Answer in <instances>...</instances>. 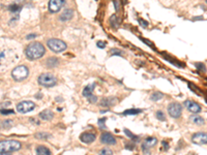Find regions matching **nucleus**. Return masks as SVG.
<instances>
[{
	"mask_svg": "<svg viewBox=\"0 0 207 155\" xmlns=\"http://www.w3.org/2000/svg\"><path fill=\"white\" fill-rule=\"evenodd\" d=\"M45 47L40 42H32L30 44L25 50V55L28 59L36 60L42 58L45 55Z\"/></svg>",
	"mask_w": 207,
	"mask_h": 155,
	"instance_id": "obj_1",
	"label": "nucleus"
},
{
	"mask_svg": "<svg viewBox=\"0 0 207 155\" xmlns=\"http://www.w3.org/2000/svg\"><path fill=\"white\" fill-rule=\"evenodd\" d=\"M22 147L21 143L15 140L1 141L0 142V154H8L12 152L18 151Z\"/></svg>",
	"mask_w": 207,
	"mask_h": 155,
	"instance_id": "obj_2",
	"label": "nucleus"
},
{
	"mask_svg": "<svg viewBox=\"0 0 207 155\" xmlns=\"http://www.w3.org/2000/svg\"><path fill=\"white\" fill-rule=\"evenodd\" d=\"M28 75H29V70L25 65L17 66L16 68H13L12 71V77L13 78V80L18 81V82L25 80V79L28 77Z\"/></svg>",
	"mask_w": 207,
	"mask_h": 155,
	"instance_id": "obj_3",
	"label": "nucleus"
},
{
	"mask_svg": "<svg viewBox=\"0 0 207 155\" xmlns=\"http://www.w3.org/2000/svg\"><path fill=\"white\" fill-rule=\"evenodd\" d=\"M47 44H48L49 49L51 51L55 52V53H60V52H63L64 50H66V44L64 42L57 39H51L47 42Z\"/></svg>",
	"mask_w": 207,
	"mask_h": 155,
	"instance_id": "obj_4",
	"label": "nucleus"
},
{
	"mask_svg": "<svg viewBox=\"0 0 207 155\" xmlns=\"http://www.w3.org/2000/svg\"><path fill=\"white\" fill-rule=\"evenodd\" d=\"M39 84L45 87H53L56 84V78L52 73H42L39 77Z\"/></svg>",
	"mask_w": 207,
	"mask_h": 155,
	"instance_id": "obj_5",
	"label": "nucleus"
},
{
	"mask_svg": "<svg viewBox=\"0 0 207 155\" xmlns=\"http://www.w3.org/2000/svg\"><path fill=\"white\" fill-rule=\"evenodd\" d=\"M35 105L34 102H27V100H24V102H21L17 105V110L19 113L21 114H26L31 112L32 110H34Z\"/></svg>",
	"mask_w": 207,
	"mask_h": 155,
	"instance_id": "obj_6",
	"label": "nucleus"
},
{
	"mask_svg": "<svg viewBox=\"0 0 207 155\" xmlns=\"http://www.w3.org/2000/svg\"><path fill=\"white\" fill-rule=\"evenodd\" d=\"M168 113L170 114V116L173 117V118H179L182 113L181 105H179V103H177V102L171 103L168 107Z\"/></svg>",
	"mask_w": 207,
	"mask_h": 155,
	"instance_id": "obj_7",
	"label": "nucleus"
},
{
	"mask_svg": "<svg viewBox=\"0 0 207 155\" xmlns=\"http://www.w3.org/2000/svg\"><path fill=\"white\" fill-rule=\"evenodd\" d=\"M66 0H50L49 1V10L51 13H57L61 10Z\"/></svg>",
	"mask_w": 207,
	"mask_h": 155,
	"instance_id": "obj_8",
	"label": "nucleus"
},
{
	"mask_svg": "<svg viewBox=\"0 0 207 155\" xmlns=\"http://www.w3.org/2000/svg\"><path fill=\"white\" fill-rule=\"evenodd\" d=\"M193 143H195L196 145H206L207 143V136L205 132H198V133H195L192 138Z\"/></svg>",
	"mask_w": 207,
	"mask_h": 155,
	"instance_id": "obj_9",
	"label": "nucleus"
},
{
	"mask_svg": "<svg viewBox=\"0 0 207 155\" xmlns=\"http://www.w3.org/2000/svg\"><path fill=\"white\" fill-rule=\"evenodd\" d=\"M184 105H185V108L188 111L192 112V113H194V114H197L201 112V107H200L197 102H192V100H186V102H184Z\"/></svg>",
	"mask_w": 207,
	"mask_h": 155,
	"instance_id": "obj_10",
	"label": "nucleus"
},
{
	"mask_svg": "<svg viewBox=\"0 0 207 155\" xmlns=\"http://www.w3.org/2000/svg\"><path fill=\"white\" fill-rule=\"evenodd\" d=\"M101 141H102V143L106 144V145H115L116 144V139L109 132L103 133L101 136Z\"/></svg>",
	"mask_w": 207,
	"mask_h": 155,
	"instance_id": "obj_11",
	"label": "nucleus"
},
{
	"mask_svg": "<svg viewBox=\"0 0 207 155\" xmlns=\"http://www.w3.org/2000/svg\"><path fill=\"white\" fill-rule=\"evenodd\" d=\"M80 140L85 144H91L95 140V134L91 133V132H85V133L81 134Z\"/></svg>",
	"mask_w": 207,
	"mask_h": 155,
	"instance_id": "obj_12",
	"label": "nucleus"
},
{
	"mask_svg": "<svg viewBox=\"0 0 207 155\" xmlns=\"http://www.w3.org/2000/svg\"><path fill=\"white\" fill-rule=\"evenodd\" d=\"M73 17H74V10H64L61 16H60L59 19H60V21H62V22H67V21H69Z\"/></svg>",
	"mask_w": 207,
	"mask_h": 155,
	"instance_id": "obj_13",
	"label": "nucleus"
},
{
	"mask_svg": "<svg viewBox=\"0 0 207 155\" xmlns=\"http://www.w3.org/2000/svg\"><path fill=\"white\" fill-rule=\"evenodd\" d=\"M156 143H157V140L155 138L146 139V140L144 141V143H143V149L144 150H145V149H150V148L153 147Z\"/></svg>",
	"mask_w": 207,
	"mask_h": 155,
	"instance_id": "obj_14",
	"label": "nucleus"
},
{
	"mask_svg": "<svg viewBox=\"0 0 207 155\" xmlns=\"http://www.w3.org/2000/svg\"><path fill=\"white\" fill-rule=\"evenodd\" d=\"M117 99L114 97H108V98H104V99L101 102V105L102 107H109V105H114L116 103Z\"/></svg>",
	"mask_w": 207,
	"mask_h": 155,
	"instance_id": "obj_15",
	"label": "nucleus"
},
{
	"mask_svg": "<svg viewBox=\"0 0 207 155\" xmlns=\"http://www.w3.org/2000/svg\"><path fill=\"white\" fill-rule=\"evenodd\" d=\"M39 117L42 119H44V120H52L54 117V114L52 113L51 111L47 110V111H42V113L39 114Z\"/></svg>",
	"mask_w": 207,
	"mask_h": 155,
	"instance_id": "obj_16",
	"label": "nucleus"
},
{
	"mask_svg": "<svg viewBox=\"0 0 207 155\" xmlns=\"http://www.w3.org/2000/svg\"><path fill=\"white\" fill-rule=\"evenodd\" d=\"M36 154L39 155H51V151L48 149V148L44 147V146H39V147L36 148Z\"/></svg>",
	"mask_w": 207,
	"mask_h": 155,
	"instance_id": "obj_17",
	"label": "nucleus"
},
{
	"mask_svg": "<svg viewBox=\"0 0 207 155\" xmlns=\"http://www.w3.org/2000/svg\"><path fill=\"white\" fill-rule=\"evenodd\" d=\"M190 120L192 121L193 123H195V124H198V125H203L204 123H205V121H204V119L202 118V117L197 116V115L192 116L190 118Z\"/></svg>",
	"mask_w": 207,
	"mask_h": 155,
	"instance_id": "obj_18",
	"label": "nucleus"
},
{
	"mask_svg": "<svg viewBox=\"0 0 207 155\" xmlns=\"http://www.w3.org/2000/svg\"><path fill=\"white\" fill-rule=\"evenodd\" d=\"M94 87H95V85H94V84H91V85L86 86L84 90H83V95H84L85 97H88L90 94H92V92H93V90H94Z\"/></svg>",
	"mask_w": 207,
	"mask_h": 155,
	"instance_id": "obj_19",
	"label": "nucleus"
},
{
	"mask_svg": "<svg viewBox=\"0 0 207 155\" xmlns=\"http://www.w3.org/2000/svg\"><path fill=\"white\" fill-rule=\"evenodd\" d=\"M21 8H22V6L18 5V4H12V5H10L8 10H10L13 13H18L21 10Z\"/></svg>",
	"mask_w": 207,
	"mask_h": 155,
	"instance_id": "obj_20",
	"label": "nucleus"
},
{
	"mask_svg": "<svg viewBox=\"0 0 207 155\" xmlns=\"http://www.w3.org/2000/svg\"><path fill=\"white\" fill-rule=\"evenodd\" d=\"M142 110H136V109H132V110H127V111L123 112V115H137V114L141 113Z\"/></svg>",
	"mask_w": 207,
	"mask_h": 155,
	"instance_id": "obj_21",
	"label": "nucleus"
},
{
	"mask_svg": "<svg viewBox=\"0 0 207 155\" xmlns=\"http://www.w3.org/2000/svg\"><path fill=\"white\" fill-rule=\"evenodd\" d=\"M163 93H161V92H155V93H153L151 95V97H150V99L153 100V102H156V100H159L163 98Z\"/></svg>",
	"mask_w": 207,
	"mask_h": 155,
	"instance_id": "obj_22",
	"label": "nucleus"
},
{
	"mask_svg": "<svg viewBox=\"0 0 207 155\" xmlns=\"http://www.w3.org/2000/svg\"><path fill=\"white\" fill-rule=\"evenodd\" d=\"M35 136H36V139H49V136H50V134L48 133H45V132H39V133L35 134Z\"/></svg>",
	"mask_w": 207,
	"mask_h": 155,
	"instance_id": "obj_23",
	"label": "nucleus"
},
{
	"mask_svg": "<svg viewBox=\"0 0 207 155\" xmlns=\"http://www.w3.org/2000/svg\"><path fill=\"white\" fill-rule=\"evenodd\" d=\"M156 118L159 119V120H161V121H165L166 120L165 114H164L163 112H161V111L156 112Z\"/></svg>",
	"mask_w": 207,
	"mask_h": 155,
	"instance_id": "obj_24",
	"label": "nucleus"
},
{
	"mask_svg": "<svg viewBox=\"0 0 207 155\" xmlns=\"http://www.w3.org/2000/svg\"><path fill=\"white\" fill-rule=\"evenodd\" d=\"M124 132H125V134H127V136H130V138L133 139V140H137V141L139 140V139H138V136H134V134H133V133H132V132H130V131H129V130H127V129H124Z\"/></svg>",
	"mask_w": 207,
	"mask_h": 155,
	"instance_id": "obj_25",
	"label": "nucleus"
},
{
	"mask_svg": "<svg viewBox=\"0 0 207 155\" xmlns=\"http://www.w3.org/2000/svg\"><path fill=\"white\" fill-rule=\"evenodd\" d=\"M87 98H88V100H89V102H90L91 103L95 102L96 100H98V97H96V96H94L93 94H90V95H89Z\"/></svg>",
	"mask_w": 207,
	"mask_h": 155,
	"instance_id": "obj_26",
	"label": "nucleus"
},
{
	"mask_svg": "<svg viewBox=\"0 0 207 155\" xmlns=\"http://www.w3.org/2000/svg\"><path fill=\"white\" fill-rule=\"evenodd\" d=\"M0 113L3 114V115H8V114H13V110H1Z\"/></svg>",
	"mask_w": 207,
	"mask_h": 155,
	"instance_id": "obj_27",
	"label": "nucleus"
},
{
	"mask_svg": "<svg viewBox=\"0 0 207 155\" xmlns=\"http://www.w3.org/2000/svg\"><path fill=\"white\" fill-rule=\"evenodd\" d=\"M111 24L113 25L114 27H117L118 26V24H117V20H116V17L115 16H113V17L111 18Z\"/></svg>",
	"mask_w": 207,
	"mask_h": 155,
	"instance_id": "obj_28",
	"label": "nucleus"
},
{
	"mask_svg": "<svg viewBox=\"0 0 207 155\" xmlns=\"http://www.w3.org/2000/svg\"><path fill=\"white\" fill-rule=\"evenodd\" d=\"M101 154H108V155H110V154H113V152H112L111 150H109V149H103L102 151H101Z\"/></svg>",
	"mask_w": 207,
	"mask_h": 155,
	"instance_id": "obj_29",
	"label": "nucleus"
},
{
	"mask_svg": "<svg viewBox=\"0 0 207 155\" xmlns=\"http://www.w3.org/2000/svg\"><path fill=\"white\" fill-rule=\"evenodd\" d=\"M105 46H106L105 42H98V48L104 49V48H105Z\"/></svg>",
	"mask_w": 207,
	"mask_h": 155,
	"instance_id": "obj_30",
	"label": "nucleus"
},
{
	"mask_svg": "<svg viewBox=\"0 0 207 155\" xmlns=\"http://www.w3.org/2000/svg\"><path fill=\"white\" fill-rule=\"evenodd\" d=\"M140 24H141V26H142V27H144V28H145V27H147V26H148L147 22H146V21H144V20H140Z\"/></svg>",
	"mask_w": 207,
	"mask_h": 155,
	"instance_id": "obj_31",
	"label": "nucleus"
},
{
	"mask_svg": "<svg viewBox=\"0 0 207 155\" xmlns=\"http://www.w3.org/2000/svg\"><path fill=\"white\" fill-rule=\"evenodd\" d=\"M196 66H197L198 68H201V69H203V70H205V66H204V65H202L200 63H197V64H196Z\"/></svg>",
	"mask_w": 207,
	"mask_h": 155,
	"instance_id": "obj_32",
	"label": "nucleus"
},
{
	"mask_svg": "<svg viewBox=\"0 0 207 155\" xmlns=\"http://www.w3.org/2000/svg\"><path fill=\"white\" fill-rule=\"evenodd\" d=\"M111 53H112V54H116V55H120L121 52H120V51H117V50H112Z\"/></svg>",
	"mask_w": 207,
	"mask_h": 155,
	"instance_id": "obj_33",
	"label": "nucleus"
},
{
	"mask_svg": "<svg viewBox=\"0 0 207 155\" xmlns=\"http://www.w3.org/2000/svg\"><path fill=\"white\" fill-rule=\"evenodd\" d=\"M35 36H36L35 34H30V35H27L26 39H32L33 37H35Z\"/></svg>",
	"mask_w": 207,
	"mask_h": 155,
	"instance_id": "obj_34",
	"label": "nucleus"
},
{
	"mask_svg": "<svg viewBox=\"0 0 207 155\" xmlns=\"http://www.w3.org/2000/svg\"><path fill=\"white\" fill-rule=\"evenodd\" d=\"M163 145L165 146V150H167L168 149V144H167V142H163Z\"/></svg>",
	"mask_w": 207,
	"mask_h": 155,
	"instance_id": "obj_35",
	"label": "nucleus"
},
{
	"mask_svg": "<svg viewBox=\"0 0 207 155\" xmlns=\"http://www.w3.org/2000/svg\"><path fill=\"white\" fill-rule=\"evenodd\" d=\"M17 2H21V1H24V0H16Z\"/></svg>",
	"mask_w": 207,
	"mask_h": 155,
	"instance_id": "obj_36",
	"label": "nucleus"
}]
</instances>
